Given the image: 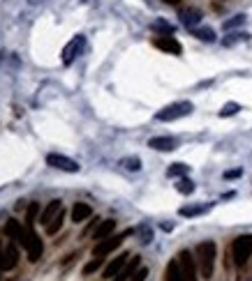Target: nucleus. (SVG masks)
<instances>
[{"mask_svg":"<svg viewBox=\"0 0 252 281\" xmlns=\"http://www.w3.org/2000/svg\"><path fill=\"white\" fill-rule=\"evenodd\" d=\"M176 189L181 191V194H192V191H194V182H192V180H187V178H183L181 182L176 184Z\"/></svg>","mask_w":252,"mask_h":281,"instance_id":"nucleus-28","label":"nucleus"},{"mask_svg":"<svg viewBox=\"0 0 252 281\" xmlns=\"http://www.w3.org/2000/svg\"><path fill=\"white\" fill-rule=\"evenodd\" d=\"M178 265H181L185 281H199L197 279V260L192 258V254L187 249H183L181 254H178Z\"/></svg>","mask_w":252,"mask_h":281,"instance_id":"nucleus-8","label":"nucleus"},{"mask_svg":"<svg viewBox=\"0 0 252 281\" xmlns=\"http://www.w3.org/2000/svg\"><path fill=\"white\" fill-rule=\"evenodd\" d=\"M165 281H185V276H183V270H181V265H178V258L171 260V263L167 265Z\"/></svg>","mask_w":252,"mask_h":281,"instance_id":"nucleus-19","label":"nucleus"},{"mask_svg":"<svg viewBox=\"0 0 252 281\" xmlns=\"http://www.w3.org/2000/svg\"><path fill=\"white\" fill-rule=\"evenodd\" d=\"M153 28H155V30H165L167 35H169V33H174V28H171L167 21H155V23H153Z\"/></svg>","mask_w":252,"mask_h":281,"instance_id":"nucleus-31","label":"nucleus"},{"mask_svg":"<svg viewBox=\"0 0 252 281\" xmlns=\"http://www.w3.org/2000/svg\"><path fill=\"white\" fill-rule=\"evenodd\" d=\"M114 231H116V222H114V219H105V222L97 224V228H95V233H93V238L99 242V240L109 238Z\"/></svg>","mask_w":252,"mask_h":281,"instance_id":"nucleus-16","label":"nucleus"},{"mask_svg":"<svg viewBox=\"0 0 252 281\" xmlns=\"http://www.w3.org/2000/svg\"><path fill=\"white\" fill-rule=\"evenodd\" d=\"M21 244H23V249H26L28 260H30V263H37V260L42 258L44 247H42V240L37 238V233L33 231V226H28L26 235L21 238Z\"/></svg>","mask_w":252,"mask_h":281,"instance_id":"nucleus-5","label":"nucleus"},{"mask_svg":"<svg viewBox=\"0 0 252 281\" xmlns=\"http://www.w3.org/2000/svg\"><path fill=\"white\" fill-rule=\"evenodd\" d=\"M250 256H252V235L250 233H247V235H238V238L231 242V258H234V263L238 265V267H243Z\"/></svg>","mask_w":252,"mask_h":281,"instance_id":"nucleus-3","label":"nucleus"},{"mask_svg":"<svg viewBox=\"0 0 252 281\" xmlns=\"http://www.w3.org/2000/svg\"><path fill=\"white\" fill-rule=\"evenodd\" d=\"M148 148L153 150H160V152H171L178 148V140L171 138V136H155V138L148 140Z\"/></svg>","mask_w":252,"mask_h":281,"instance_id":"nucleus-9","label":"nucleus"},{"mask_svg":"<svg viewBox=\"0 0 252 281\" xmlns=\"http://www.w3.org/2000/svg\"><path fill=\"white\" fill-rule=\"evenodd\" d=\"M46 164L51 168H58V171H65V173H79V164L74 159L65 157V155H58V152H51L49 157H46Z\"/></svg>","mask_w":252,"mask_h":281,"instance_id":"nucleus-6","label":"nucleus"},{"mask_svg":"<svg viewBox=\"0 0 252 281\" xmlns=\"http://www.w3.org/2000/svg\"><path fill=\"white\" fill-rule=\"evenodd\" d=\"M5 235L10 240H19V242H21V238L26 235V231L21 228V222H17V219H10V222L5 224Z\"/></svg>","mask_w":252,"mask_h":281,"instance_id":"nucleus-17","label":"nucleus"},{"mask_svg":"<svg viewBox=\"0 0 252 281\" xmlns=\"http://www.w3.org/2000/svg\"><path fill=\"white\" fill-rule=\"evenodd\" d=\"M139 267H141V256H132V260H127V265L114 276V281H130L132 274H134Z\"/></svg>","mask_w":252,"mask_h":281,"instance_id":"nucleus-11","label":"nucleus"},{"mask_svg":"<svg viewBox=\"0 0 252 281\" xmlns=\"http://www.w3.org/2000/svg\"><path fill=\"white\" fill-rule=\"evenodd\" d=\"M17 263H19V251H17V247H14V244H10V247L3 251V270H5V272L14 270V267H17Z\"/></svg>","mask_w":252,"mask_h":281,"instance_id":"nucleus-14","label":"nucleus"},{"mask_svg":"<svg viewBox=\"0 0 252 281\" xmlns=\"http://www.w3.org/2000/svg\"><path fill=\"white\" fill-rule=\"evenodd\" d=\"M209 210V205H185L178 210L181 217H197V215H204V212Z\"/></svg>","mask_w":252,"mask_h":281,"instance_id":"nucleus-21","label":"nucleus"},{"mask_svg":"<svg viewBox=\"0 0 252 281\" xmlns=\"http://www.w3.org/2000/svg\"><path fill=\"white\" fill-rule=\"evenodd\" d=\"M121 166L125 168V171L137 173V171H141V159L139 157H125V159H121Z\"/></svg>","mask_w":252,"mask_h":281,"instance_id":"nucleus-24","label":"nucleus"},{"mask_svg":"<svg viewBox=\"0 0 252 281\" xmlns=\"http://www.w3.org/2000/svg\"><path fill=\"white\" fill-rule=\"evenodd\" d=\"M37 212H39V203H30V205H28V212H26V224H28V226H33V224H35Z\"/></svg>","mask_w":252,"mask_h":281,"instance_id":"nucleus-27","label":"nucleus"},{"mask_svg":"<svg viewBox=\"0 0 252 281\" xmlns=\"http://www.w3.org/2000/svg\"><path fill=\"white\" fill-rule=\"evenodd\" d=\"M250 35H245V33H236V35H229V37L225 39V46H231V44H236V42H243V39H247Z\"/></svg>","mask_w":252,"mask_h":281,"instance_id":"nucleus-29","label":"nucleus"},{"mask_svg":"<svg viewBox=\"0 0 252 281\" xmlns=\"http://www.w3.org/2000/svg\"><path fill=\"white\" fill-rule=\"evenodd\" d=\"M194 37H199L201 42H215V33L213 28H192Z\"/></svg>","mask_w":252,"mask_h":281,"instance_id":"nucleus-23","label":"nucleus"},{"mask_svg":"<svg viewBox=\"0 0 252 281\" xmlns=\"http://www.w3.org/2000/svg\"><path fill=\"white\" fill-rule=\"evenodd\" d=\"M63 222H65V212L61 210V212H58V217L54 219V222L46 224V235H56V233H58V231L63 228Z\"/></svg>","mask_w":252,"mask_h":281,"instance_id":"nucleus-22","label":"nucleus"},{"mask_svg":"<svg viewBox=\"0 0 252 281\" xmlns=\"http://www.w3.org/2000/svg\"><path fill=\"white\" fill-rule=\"evenodd\" d=\"M0 270H3V249H0Z\"/></svg>","mask_w":252,"mask_h":281,"instance_id":"nucleus-35","label":"nucleus"},{"mask_svg":"<svg viewBox=\"0 0 252 281\" xmlns=\"http://www.w3.org/2000/svg\"><path fill=\"white\" fill-rule=\"evenodd\" d=\"M192 111H194L192 102H174L169 106H165L162 111H158L155 120H160V122H174V120H181L185 115H190Z\"/></svg>","mask_w":252,"mask_h":281,"instance_id":"nucleus-2","label":"nucleus"},{"mask_svg":"<svg viewBox=\"0 0 252 281\" xmlns=\"http://www.w3.org/2000/svg\"><path fill=\"white\" fill-rule=\"evenodd\" d=\"M241 173H243L241 168H234V171H227V173H225V180H234V178H238Z\"/></svg>","mask_w":252,"mask_h":281,"instance_id":"nucleus-33","label":"nucleus"},{"mask_svg":"<svg viewBox=\"0 0 252 281\" xmlns=\"http://www.w3.org/2000/svg\"><path fill=\"white\" fill-rule=\"evenodd\" d=\"M238 111H241V106H238L236 102H229V104H225V106L220 108L218 115H220V118H231V115H236Z\"/></svg>","mask_w":252,"mask_h":281,"instance_id":"nucleus-25","label":"nucleus"},{"mask_svg":"<svg viewBox=\"0 0 252 281\" xmlns=\"http://www.w3.org/2000/svg\"><path fill=\"white\" fill-rule=\"evenodd\" d=\"M83 46H86V37H83V35L72 37L70 42H67V46L63 49V62H65V65H72V62H74V58H77V55H81Z\"/></svg>","mask_w":252,"mask_h":281,"instance_id":"nucleus-7","label":"nucleus"},{"mask_svg":"<svg viewBox=\"0 0 252 281\" xmlns=\"http://www.w3.org/2000/svg\"><path fill=\"white\" fill-rule=\"evenodd\" d=\"M243 21H245V17H243V14H238V17H234V19H231V21H227V23H225V30H231V28L241 26Z\"/></svg>","mask_w":252,"mask_h":281,"instance_id":"nucleus-30","label":"nucleus"},{"mask_svg":"<svg viewBox=\"0 0 252 281\" xmlns=\"http://www.w3.org/2000/svg\"><path fill=\"white\" fill-rule=\"evenodd\" d=\"M162 3H167V5H181V0H162Z\"/></svg>","mask_w":252,"mask_h":281,"instance_id":"nucleus-34","label":"nucleus"},{"mask_svg":"<svg viewBox=\"0 0 252 281\" xmlns=\"http://www.w3.org/2000/svg\"><path fill=\"white\" fill-rule=\"evenodd\" d=\"M127 260H130V254H121V256H116V258L111 260V263L105 267V272H102V276H105V279H114V276L118 274V272H121L123 267H125V265H127Z\"/></svg>","mask_w":252,"mask_h":281,"instance_id":"nucleus-10","label":"nucleus"},{"mask_svg":"<svg viewBox=\"0 0 252 281\" xmlns=\"http://www.w3.org/2000/svg\"><path fill=\"white\" fill-rule=\"evenodd\" d=\"M194 254H197V265H199L201 276H204V279H211V276H213V267H215V254H218L215 242H213V240L199 242L197 249H194Z\"/></svg>","mask_w":252,"mask_h":281,"instance_id":"nucleus-1","label":"nucleus"},{"mask_svg":"<svg viewBox=\"0 0 252 281\" xmlns=\"http://www.w3.org/2000/svg\"><path fill=\"white\" fill-rule=\"evenodd\" d=\"M190 173V166H185V164H171L169 168H167V175L169 178H183V175Z\"/></svg>","mask_w":252,"mask_h":281,"instance_id":"nucleus-20","label":"nucleus"},{"mask_svg":"<svg viewBox=\"0 0 252 281\" xmlns=\"http://www.w3.org/2000/svg\"><path fill=\"white\" fill-rule=\"evenodd\" d=\"M61 210H63L61 200H51V203H46V207H44L42 215H39V224H44V226H46V224H51L56 217H58V212H61Z\"/></svg>","mask_w":252,"mask_h":281,"instance_id":"nucleus-13","label":"nucleus"},{"mask_svg":"<svg viewBox=\"0 0 252 281\" xmlns=\"http://www.w3.org/2000/svg\"><path fill=\"white\" fill-rule=\"evenodd\" d=\"M102 263H105V258H93L90 263H86L83 265V274H93V272H97L99 267H102Z\"/></svg>","mask_w":252,"mask_h":281,"instance_id":"nucleus-26","label":"nucleus"},{"mask_svg":"<svg viewBox=\"0 0 252 281\" xmlns=\"http://www.w3.org/2000/svg\"><path fill=\"white\" fill-rule=\"evenodd\" d=\"M181 21H183V26L194 28L199 21H201V12H199V10H192V7H187V10H181Z\"/></svg>","mask_w":252,"mask_h":281,"instance_id":"nucleus-18","label":"nucleus"},{"mask_svg":"<svg viewBox=\"0 0 252 281\" xmlns=\"http://www.w3.org/2000/svg\"><path fill=\"white\" fill-rule=\"evenodd\" d=\"M127 235H132V228H127V231L118 233V235H109V238L99 240V242L93 247V258H105V256H109L114 249L121 247L123 240H125Z\"/></svg>","mask_w":252,"mask_h":281,"instance_id":"nucleus-4","label":"nucleus"},{"mask_svg":"<svg viewBox=\"0 0 252 281\" xmlns=\"http://www.w3.org/2000/svg\"><path fill=\"white\" fill-rule=\"evenodd\" d=\"M90 215H93V207L88 205V203H74V207H72V222L74 224L86 222Z\"/></svg>","mask_w":252,"mask_h":281,"instance_id":"nucleus-15","label":"nucleus"},{"mask_svg":"<svg viewBox=\"0 0 252 281\" xmlns=\"http://www.w3.org/2000/svg\"><path fill=\"white\" fill-rule=\"evenodd\" d=\"M153 44L158 46L160 51H167V53H174V55H181V51H183L181 44L176 42L174 37H169V35H165V37H158Z\"/></svg>","mask_w":252,"mask_h":281,"instance_id":"nucleus-12","label":"nucleus"},{"mask_svg":"<svg viewBox=\"0 0 252 281\" xmlns=\"http://www.w3.org/2000/svg\"><path fill=\"white\" fill-rule=\"evenodd\" d=\"M146 276H148V270H146V267H139V270L132 274L130 281H146Z\"/></svg>","mask_w":252,"mask_h":281,"instance_id":"nucleus-32","label":"nucleus"}]
</instances>
